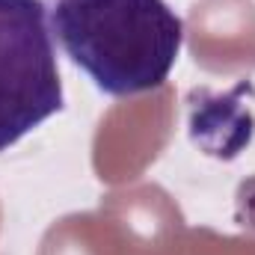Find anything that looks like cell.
<instances>
[{
    "label": "cell",
    "mask_w": 255,
    "mask_h": 255,
    "mask_svg": "<svg viewBox=\"0 0 255 255\" xmlns=\"http://www.w3.org/2000/svg\"><path fill=\"white\" fill-rule=\"evenodd\" d=\"M63 110L45 0H0V151Z\"/></svg>",
    "instance_id": "2"
},
{
    "label": "cell",
    "mask_w": 255,
    "mask_h": 255,
    "mask_svg": "<svg viewBox=\"0 0 255 255\" xmlns=\"http://www.w3.org/2000/svg\"><path fill=\"white\" fill-rule=\"evenodd\" d=\"M51 30L104 95L130 98L166 83L184 21L166 0H57Z\"/></svg>",
    "instance_id": "1"
}]
</instances>
